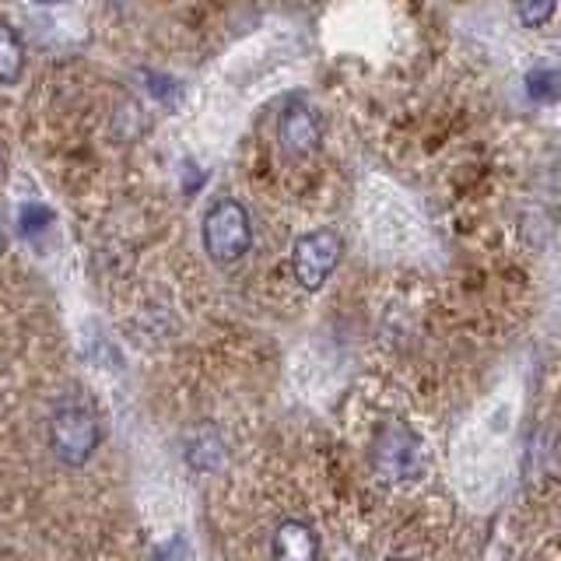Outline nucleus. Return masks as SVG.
I'll return each instance as SVG.
<instances>
[{"label": "nucleus", "mask_w": 561, "mask_h": 561, "mask_svg": "<svg viewBox=\"0 0 561 561\" xmlns=\"http://www.w3.org/2000/svg\"><path fill=\"white\" fill-rule=\"evenodd\" d=\"M368 463H373L376 478L386 484H411L417 481L428 467L425 443L421 435L408 425V421L390 417L382 421L368 446Z\"/></svg>", "instance_id": "f257e3e1"}, {"label": "nucleus", "mask_w": 561, "mask_h": 561, "mask_svg": "<svg viewBox=\"0 0 561 561\" xmlns=\"http://www.w3.org/2000/svg\"><path fill=\"white\" fill-rule=\"evenodd\" d=\"M102 443V425L84 403H60L49 417V449L64 467H84Z\"/></svg>", "instance_id": "f03ea898"}, {"label": "nucleus", "mask_w": 561, "mask_h": 561, "mask_svg": "<svg viewBox=\"0 0 561 561\" xmlns=\"http://www.w3.org/2000/svg\"><path fill=\"white\" fill-rule=\"evenodd\" d=\"M204 250L215 263H236L250 253L253 245V221H250V210H245L239 201L225 197L215 201L207 207L204 215Z\"/></svg>", "instance_id": "7ed1b4c3"}, {"label": "nucleus", "mask_w": 561, "mask_h": 561, "mask_svg": "<svg viewBox=\"0 0 561 561\" xmlns=\"http://www.w3.org/2000/svg\"><path fill=\"white\" fill-rule=\"evenodd\" d=\"M344 256V239L333 228H316L302 236L291 250V274L306 291H320Z\"/></svg>", "instance_id": "20e7f679"}, {"label": "nucleus", "mask_w": 561, "mask_h": 561, "mask_svg": "<svg viewBox=\"0 0 561 561\" xmlns=\"http://www.w3.org/2000/svg\"><path fill=\"white\" fill-rule=\"evenodd\" d=\"M323 140L320 116L302 99H291L277 116V145L285 154H312Z\"/></svg>", "instance_id": "39448f33"}, {"label": "nucleus", "mask_w": 561, "mask_h": 561, "mask_svg": "<svg viewBox=\"0 0 561 561\" xmlns=\"http://www.w3.org/2000/svg\"><path fill=\"white\" fill-rule=\"evenodd\" d=\"M274 561H320V534L306 519H280L271 534Z\"/></svg>", "instance_id": "423d86ee"}, {"label": "nucleus", "mask_w": 561, "mask_h": 561, "mask_svg": "<svg viewBox=\"0 0 561 561\" xmlns=\"http://www.w3.org/2000/svg\"><path fill=\"white\" fill-rule=\"evenodd\" d=\"M183 456L193 470H218L225 463V438H221V428L204 421V425H193L183 438Z\"/></svg>", "instance_id": "0eeeda50"}, {"label": "nucleus", "mask_w": 561, "mask_h": 561, "mask_svg": "<svg viewBox=\"0 0 561 561\" xmlns=\"http://www.w3.org/2000/svg\"><path fill=\"white\" fill-rule=\"evenodd\" d=\"M25 70V43L14 25L0 22V84H14Z\"/></svg>", "instance_id": "6e6552de"}, {"label": "nucleus", "mask_w": 561, "mask_h": 561, "mask_svg": "<svg viewBox=\"0 0 561 561\" xmlns=\"http://www.w3.org/2000/svg\"><path fill=\"white\" fill-rule=\"evenodd\" d=\"M513 4H516V14L526 28H540L558 14L561 0H513Z\"/></svg>", "instance_id": "1a4fd4ad"}, {"label": "nucleus", "mask_w": 561, "mask_h": 561, "mask_svg": "<svg viewBox=\"0 0 561 561\" xmlns=\"http://www.w3.org/2000/svg\"><path fill=\"white\" fill-rule=\"evenodd\" d=\"M46 225H49V210L43 204H25L22 210H18V232H22V236L43 232Z\"/></svg>", "instance_id": "9d476101"}, {"label": "nucleus", "mask_w": 561, "mask_h": 561, "mask_svg": "<svg viewBox=\"0 0 561 561\" xmlns=\"http://www.w3.org/2000/svg\"><path fill=\"white\" fill-rule=\"evenodd\" d=\"M154 561H190V543L186 537H172L154 548Z\"/></svg>", "instance_id": "9b49d317"}, {"label": "nucleus", "mask_w": 561, "mask_h": 561, "mask_svg": "<svg viewBox=\"0 0 561 561\" xmlns=\"http://www.w3.org/2000/svg\"><path fill=\"white\" fill-rule=\"evenodd\" d=\"M4 169H8V154H4V145H0V175H4Z\"/></svg>", "instance_id": "f8f14e48"}, {"label": "nucleus", "mask_w": 561, "mask_h": 561, "mask_svg": "<svg viewBox=\"0 0 561 561\" xmlns=\"http://www.w3.org/2000/svg\"><path fill=\"white\" fill-rule=\"evenodd\" d=\"M4 250H8V236H4V228H0V256H4Z\"/></svg>", "instance_id": "ddd939ff"}, {"label": "nucleus", "mask_w": 561, "mask_h": 561, "mask_svg": "<svg viewBox=\"0 0 561 561\" xmlns=\"http://www.w3.org/2000/svg\"><path fill=\"white\" fill-rule=\"evenodd\" d=\"M39 4H60V0H39Z\"/></svg>", "instance_id": "4468645a"}, {"label": "nucleus", "mask_w": 561, "mask_h": 561, "mask_svg": "<svg viewBox=\"0 0 561 561\" xmlns=\"http://www.w3.org/2000/svg\"><path fill=\"white\" fill-rule=\"evenodd\" d=\"M390 561H411V558H390Z\"/></svg>", "instance_id": "2eb2a0df"}]
</instances>
